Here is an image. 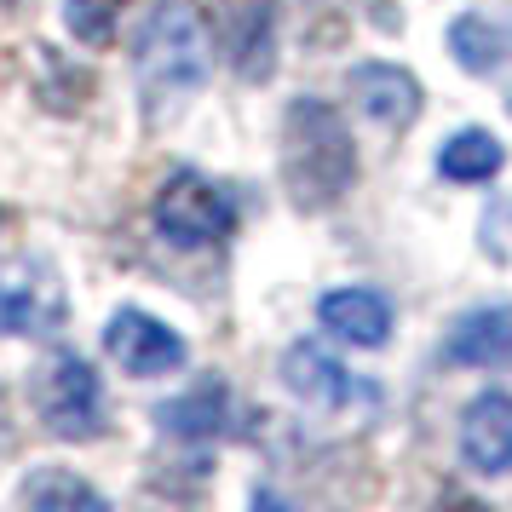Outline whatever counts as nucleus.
Returning a JSON list of instances; mask_svg holds the SVG:
<instances>
[{"label": "nucleus", "mask_w": 512, "mask_h": 512, "mask_svg": "<svg viewBox=\"0 0 512 512\" xmlns=\"http://www.w3.org/2000/svg\"><path fill=\"white\" fill-rule=\"evenodd\" d=\"M282 185L300 208H334L357 185V144L323 98H294L282 116Z\"/></svg>", "instance_id": "obj_1"}, {"label": "nucleus", "mask_w": 512, "mask_h": 512, "mask_svg": "<svg viewBox=\"0 0 512 512\" xmlns=\"http://www.w3.org/2000/svg\"><path fill=\"white\" fill-rule=\"evenodd\" d=\"M133 64H139V81L150 98L202 87L208 81V29H202V12L190 0H162L139 24Z\"/></svg>", "instance_id": "obj_2"}, {"label": "nucleus", "mask_w": 512, "mask_h": 512, "mask_svg": "<svg viewBox=\"0 0 512 512\" xmlns=\"http://www.w3.org/2000/svg\"><path fill=\"white\" fill-rule=\"evenodd\" d=\"M236 208L219 185H208L202 173H173L162 190H156V231L173 242V248H208L219 236H231Z\"/></svg>", "instance_id": "obj_3"}, {"label": "nucleus", "mask_w": 512, "mask_h": 512, "mask_svg": "<svg viewBox=\"0 0 512 512\" xmlns=\"http://www.w3.org/2000/svg\"><path fill=\"white\" fill-rule=\"evenodd\" d=\"M35 403H41V420L58 438L81 443L104 432V386H98V369L87 357H58L35 380Z\"/></svg>", "instance_id": "obj_4"}, {"label": "nucleus", "mask_w": 512, "mask_h": 512, "mask_svg": "<svg viewBox=\"0 0 512 512\" xmlns=\"http://www.w3.org/2000/svg\"><path fill=\"white\" fill-rule=\"evenodd\" d=\"M219 47L242 81L277 70V0H219Z\"/></svg>", "instance_id": "obj_5"}, {"label": "nucleus", "mask_w": 512, "mask_h": 512, "mask_svg": "<svg viewBox=\"0 0 512 512\" xmlns=\"http://www.w3.org/2000/svg\"><path fill=\"white\" fill-rule=\"evenodd\" d=\"M104 346H110V357H116L127 374H167L190 357L185 340L167 323H156L150 311H116L110 328H104Z\"/></svg>", "instance_id": "obj_6"}, {"label": "nucleus", "mask_w": 512, "mask_h": 512, "mask_svg": "<svg viewBox=\"0 0 512 512\" xmlns=\"http://www.w3.org/2000/svg\"><path fill=\"white\" fill-rule=\"evenodd\" d=\"M461 461L484 478L512 472V397L507 392H484L466 403L461 415Z\"/></svg>", "instance_id": "obj_7"}, {"label": "nucleus", "mask_w": 512, "mask_h": 512, "mask_svg": "<svg viewBox=\"0 0 512 512\" xmlns=\"http://www.w3.org/2000/svg\"><path fill=\"white\" fill-rule=\"evenodd\" d=\"M282 380L311 409H340L346 397H357V380L346 374V363L334 351H323L317 340H300V346L282 351Z\"/></svg>", "instance_id": "obj_8"}, {"label": "nucleus", "mask_w": 512, "mask_h": 512, "mask_svg": "<svg viewBox=\"0 0 512 512\" xmlns=\"http://www.w3.org/2000/svg\"><path fill=\"white\" fill-rule=\"evenodd\" d=\"M346 93L380 127H403V121L420 116V81L409 70H397V64H357V70H346Z\"/></svg>", "instance_id": "obj_9"}, {"label": "nucleus", "mask_w": 512, "mask_h": 512, "mask_svg": "<svg viewBox=\"0 0 512 512\" xmlns=\"http://www.w3.org/2000/svg\"><path fill=\"white\" fill-rule=\"evenodd\" d=\"M64 323V294L58 282L29 271V277H0V334H52Z\"/></svg>", "instance_id": "obj_10"}, {"label": "nucleus", "mask_w": 512, "mask_h": 512, "mask_svg": "<svg viewBox=\"0 0 512 512\" xmlns=\"http://www.w3.org/2000/svg\"><path fill=\"white\" fill-rule=\"evenodd\" d=\"M323 328H334L340 340H351V346H386L392 340V305L380 300L374 288H334V294H323Z\"/></svg>", "instance_id": "obj_11"}, {"label": "nucleus", "mask_w": 512, "mask_h": 512, "mask_svg": "<svg viewBox=\"0 0 512 512\" xmlns=\"http://www.w3.org/2000/svg\"><path fill=\"white\" fill-rule=\"evenodd\" d=\"M449 357L466 369H501L512 363V305H478L449 334Z\"/></svg>", "instance_id": "obj_12"}, {"label": "nucleus", "mask_w": 512, "mask_h": 512, "mask_svg": "<svg viewBox=\"0 0 512 512\" xmlns=\"http://www.w3.org/2000/svg\"><path fill=\"white\" fill-rule=\"evenodd\" d=\"M449 47H455V58H461V70L489 75V70H501V64L512 58V24H495V18H484V12H466V18L449 24Z\"/></svg>", "instance_id": "obj_13"}, {"label": "nucleus", "mask_w": 512, "mask_h": 512, "mask_svg": "<svg viewBox=\"0 0 512 512\" xmlns=\"http://www.w3.org/2000/svg\"><path fill=\"white\" fill-rule=\"evenodd\" d=\"M501 162H507V150H501V139L484 133V127H461V133H449L443 150H438V173L443 179H461V185H484V179H495Z\"/></svg>", "instance_id": "obj_14"}, {"label": "nucleus", "mask_w": 512, "mask_h": 512, "mask_svg": "<svg viewBox=\"0 0 512 512\" xmlns=\"http://www.w3.org/2000/svg\"><path fill=\"white\" fill-rule=\"evenodd\" d=\"M225 415H231L225 386H196L190 397L156 409V420H162L167 432H179V438H213V432H225Z\"/></svg>", "instance_id": "obj_15"}, {"label": "nucleus", "mask_w": 512, "mask_h": 512, "mask_svg": "<svg viewBox=\"0 0 512 512\" xmlns=\"http://www.w3.org/2000/svg\"><path fill=\"white\" fill-rule=\"evenodd\" d=\"M18 501L24 507H104V495H98L87 478H75V472H64V466H41L35 478H24V489H18Z\"/></svg>", "instance_id": "obj_16"}, {"label": "nucleus", "mask_w": 512, "mask_h": 512, "mask_svg": "<svg viewBox=\"0 0 512 512\" xmlns=\"http://www.w3.org/2000/svg\"><path fill=\"white\" fill-rule=\"evenodd\" d=\"M121 6H127V0H70V6H64V24H70V35L87 41V47H110V41H116V24H121Z\"/></svg>", "instance_id": "obj_17"}]
</instances>
